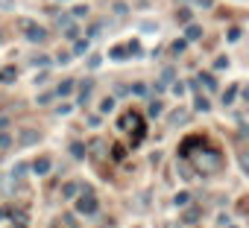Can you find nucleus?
<instances>
[{"instance_id": "17", "label": "nucleus", "mask_w": 249, "mask_h": 228, "mask_svg": "<svg viewBox=\"0 0 249 228\" xmlns=\"http://www.w3.org/2000/svg\"><path fill=\"white\" fill-rule=\"evenodd\" d=\"M0 216H3V211H0Z\"/></svg>"}, {"instance_id": "4", "label": "nucleus", "mask_w": 249, "mask_h": 228, "mask_svg": "<svg viewBox=\"0 0 249 228\" xmlns=\"http://www.w3.org/2000/svg\"><path fill=\"white\" fill-rule=\"evenodd\" d=\"M199 35H202V27L199 24H188L185 27V38L188 41H199Z\"/></svg>"}, {"instance_id": "3", "label": "nucleus", "mask_w": 249, "mask_h": 228, "mask_svg": "<svg viewBox=\"0 0 249 228\" xmlns=\"http://www.w3.org/2000/svg\"><path fill=\"white\" fill-rule=\"evenodd\" d=\"M12 141H15L18 147H33V144H38V141H41V135H38L36 129H21L18 135H12Z\"/></svg>"}, {"instance_id": "2", "label": "nucleus", "mask_w": 249, "mask_h": 228, "mask_svg": "<svg viewBox=\"0 0 249 228\" xmlns=\"http://www.w3.org/2000/svg\"><path fill=\"white\" fill-rule=\"evenodd\" d=\"M76 213H82V216H94L97 211H100V202H97V196L91 193V187H82V193L76 196Z\"/></svg>"}, {"instance_id": "7", "label": "nucleus", "mask_w": 249, "mask_h": 228, "mask_svg": "<svg viewBox=\"0 0 249 228\" xmlns=\"http://www.w3.org/2000/svg\"><path fill=\"white\" fill-rule=\"evenodd\" d=\"M33 170H36L38 176H44V173L50 170V158H41V161H36V164H33Z\"/></svg>"}, {"instance_id": "6", "label": "nucleus", "mask_w": 249, "mask_h": 228, "mask_svg": "<svg viewBox=\"0 0 249 228\" xmlns=\"http://www.w3.org/2000/svg\"><path fill=\"white\" fill-rule=\"evenodd\" d=\"M114 111V97H103L100 99V114H111Z\"/></svg>"}, {"instance_id": "8", "label": "nucleus", "mask_w": 249, "mask_h": 228, "mask_svg": "<svg viewBox=\"0 0 249 228\" xmlns=\"http://www.w3.org/2000/svg\"><path fill=\"white\" fill-rule=\"evenodd\" d=\"M76 21H82V18H88V6H73V12H71Z\"/></svg>"}, {"instance_id": "13", "label": "nucleus", "mask_w": 249, "mask_h": 228, "mask_svg": "<svg viewBox=\"0 0 249 228\" xmlns=\"http://www.w3.org/2000/svg\"><path fill=\"white\" fill-rule=\"evenodd\" d=\"M196 111H208V99L205 97H196Z\"/></svg>"}, {"instance_id": "5", "label": "nucleus", "mask_w": 249, "mask_h": 228, "mask_svg": "<svg viewBox=\"0 0 249 228\" xmlns=\"http://www.w3.org/2000/svg\"><path fill=\"white\" fill-rule=\"evenodd\" d=\"M73 85H76L73 79H65V82H59V88H56V97H68V94L73 91Z\"/></svg>"}, {"instance_id": "11", "label": "nucleus", "mask_w": 249, "mask_h": 228, "mask_svg": "<svg viewBox=\"0 0 249 228\" xmlns=\"http://www.w3.org/2000/svg\"><path fill=\"white\" fill-rule=\"evenodd\" d=\"M15 9V0H0V12H12Z\"/></svg>"}, {"instance_id": "15", "label": "nucleus", "mask_w": 249, "mask_h": 228, "mask_svg": "<svg viewBox=\"0 0 249 228\" xmlns=\"http://www.w3.org/2000/svg\"><path fill=\"white\" fill-rule=\"evenodd\" d=\"M9 144H12V135L3 132V135H0V147H9Z\"/></svg>"}, {"instance_id": "14", "label": "nucleus", "mask_w": 249, "mask_h": 228, "mask_svg": "<svg viewBox=\"0 0 249 228\" xmlns=\"http://www.w3.org/2000/svg\"><path fill=\"white\" fill-rule=\"evenodd\" d=\"M65 196H68V199L76 196V184H65Z\"/></svg>"}, {"instance_id": "1", "label": "nucleus", "mask_w": 249, "mask_h": 228, "mask_svg": "<svg viewBox=\"0 0 249 228\" xmlns=\"http://www.w3.org/2000/svg\"><path fill=\"white\" fill-rule=\"evenodd\" d=\"M18 30L24 33V38L30 41V44H44L47 41V30L38 24V21H30V18H21L18 21Z\"/></svg>"}, {"instance_id": "9", "label": "nucleus", "mask_w": 249, "mask_h": 228, "mask_svg": "<svg viewBox=\"0 0 249 228\" xmlns=\"http://www.w3.org/2000/svg\"><path fill=\"white\" fill-rule=\"evenodd\" d=\"M71 111H73L71 102H59V105H56V114H71Z\"/></svg>"}, {"instance_id": "16", "label": "nucleus", "mask_w": 249, "mask_h": 228, "mask_svg": "<svg viewBox=\"0 0 249 228\" xmlns=\"http://www.w3.org/2000/svg\"><path fill=\"white\" fill-rule=\"evenodd\" d=\"M85 50H88V38H85V41H79V44H76V50H73V53H85Z\"/></svg>"}, {"instance_id": "10", "label": "nucleus", "mask_w": 249, "mask_h": 228, "mask_svg": "<svg viewBox=\"0 0 249 228\" xmlns=\"http://www.w3.org/2000/svg\"><path fill=\"white\" fill-rule=\"evenodd\" d=\"M185 120H188V114H185V111H176L173 117H170V123H173V126H176V123H185Z\"/></svg>"}, {"instance_id": "12", "label": "nucleus", "mask_w": 249, "mask_h": 228, "mask_svg": "<svg viewBox=\"0 0 249 228\" xmlns=\"http://www.w3.org/2000/svg\"><path fill=\"white\" fill-rule=\"evenodd\" d=\"M33 65H36V67H47V65H50V59H47V56H36V59H33Z\"/></svg>"}]
</instances>
